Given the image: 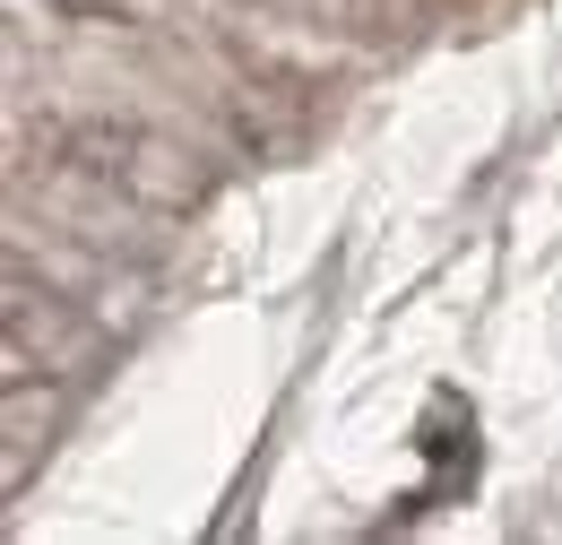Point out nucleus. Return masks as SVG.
<instances>
[{
  "instance_id": "obj_3",
  "label": "nucleus",
  "mask_w": 562,
  "mask_h": 545,
  "mask_svg": "<svg viewBox=\"0 0 562 545\" xmlns=\"http://www.w3.org/2000/svg\"><path fill=\"white\" fill-rule=\"evenodd\" d=\"M53 424H61V390H53V372H35V381L9 390V485H18V468L53 442Z\"/></svg>"
},
{
  "instance_id": "obj_2",
  "label": "nucleus",
  "mask_w": 562,
  "mask_h": 545,
  "mask_svg": "<svg viewBox=\"0 0 562 545\" xmlns=\"http://www.w3.org/2000/svg\"><path fill=\"white\" fill-rule=\"evenodd\" d=\"M87 338L95 330L78 321L53 286L9 277V372H70L78 355H87Z\"/></svg>"
},
{
  "instance_id": "obj_1",
  "label": "nucleus",
  "mask_w": 562,
  "mask_h": 545,
  "mask_svg": "<svg viewBox=\"0 0 562 545\" xmlns=\"http://www.w3.org/2000/svg\"><path fill=\"white\" fill-rule=\"evenodd\" d=\"M78 165L104 174L113 191H131L139 208H191L200 200V165L156 131H78Z\"/></svg>"
}]
</instances>
